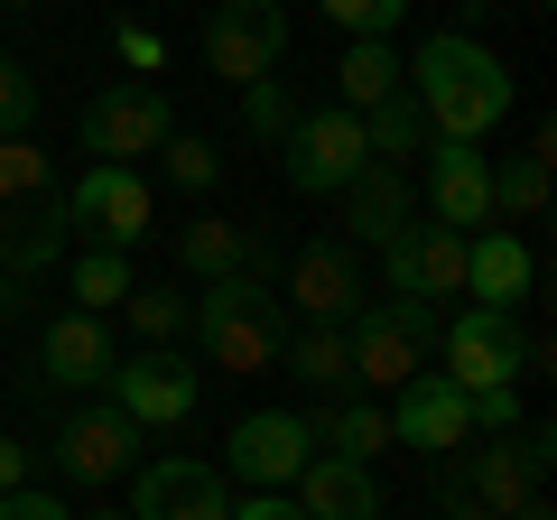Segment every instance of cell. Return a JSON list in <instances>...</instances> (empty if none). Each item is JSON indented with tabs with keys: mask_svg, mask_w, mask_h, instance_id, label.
Returning a JSON list of instances; mask_svg holds the SVG:
<instances>
[{
	"mask_svg": "<svg viewBox=\"0 0 557 520\" xmlns=\"http://www.w3.org/2000/svg\"><path fill=\"white\" fill-rule=\"evenodd\" d=\"M409 75V94H418V112H428V131L437 140H493L502 131V112H511V75H502V57L493 47H474L465 28H446V38H428L418 47V65H399Z\"/></svg>",
	"mask_w": 557,
	"mask_h": 520,
	"instance_id": "obj_1",
	"label": "cell"
},
{
	"mask_svg": "<svg viewBox=\"0 0 557 520\" xmlns=\"http://www.w3.org/2000/svg\"><path fill=\"white\" fill-rule=\"evenodd\" d=\"M186 335H205V362L214 372H270L278 344H288V317H278L270 270H233V280H205Z\"/></svg>",
	"mask_w": 557,
	"mask_h": 520,
	"instance_id": "obj_2",
	"label": "cell"
},
{
	"mask_svg": "<svg viewBox=\"0 0 557 520\" xmlns=\"http://www.w3.org/2000/svg\"><path fill=\"white\" fill-rule=\"evenodd\" d=\"M65 186L57 168H47V149L28 140H0V270L10 280H28V270H47V260L65 251Z\"/></svg>",
	"mask_w": 557,
	"mask_h": 520,
	"instance_id": "obj_3",
	"label": "cell"
},
{
	"mask_svg": "<svg viewBox=\"0 0 557 520\" xmlns=\"http://www.w3.org/2000/svg\"><path fill=\"white\" fill-rule=\"evenodd\" d=\"M437 307L418 298H372L354 307V325H344V354H354V381H372V391H399V381L428 372V354H437Z\"/></svg>",
	"mask_w": 557,
	"mask_h": 520,
	"instance_id": "obj_4",
	"label": "cell"
},
{
	"mask_svg": "<svg viewBox=\"0 0 557 520\" xmlns=\"http://www.w3.org/2000/svg\"><path fill=\"white\" fill-rule=\"evenodd\" d=\"M548 465H557V428L548 419H520L511 437H493V446H465V465L446 483L456 493H474L483 511H520V502H539V483H548Z\"/></svg>",
	"mask_w": 557,
	"mask_h": 520,
	"instance_id": "obj_5",
	"label": "cell"
},
{
	"mask_svg": "<svg viewBox=\"0 0 557 520\" xmlns=\"http://www.w3.org/2000/svg\"><path fill=\"white\" fill-rule=\"evenodd\" d=\"M75 131H84V149H94V168H139V159H159V149L177 140V112H168L159 84H102Z\"/></svg>",
	"mask_w": 557,
	"mask_h": 520,
	"instance_id": "obj_6",
	"label": "cell"
},
{
	"mask_svg": "<svg viewBox=\"0 0 557 520\" xmlns=\"http://www.w3.org/2000/svg\"><path fill=\"white\" fill-rule=\"evenodd\" d=\"M102 381H112V409H121L131 428H186V419H196V400H205V362H186L177 344L121 354Z\"/></svg>",
	"mask_w": 557,
	"mask_h": 520,
	"instance_id": "obj_7",
	"label": "cell"
},
{
	"mask_svg": "<svg viewBox=\"0 0 557 520\" xmlns=\"http://www.w3.org/2000/svg\"><path fill=\"white\" fill-rule=\"evenodd\" d=\"M520 354H530V335H520L511 317H493V307H456V317L437 325V372L456 381L465 400L511 391V381H520Z\"/></svg>",
	"mask_w": 557,
	"mask_h": 520,
	"instance_id": "obj_8",
	"label": "cell"
},
{
	"mask_svg": "<svg viewBox=\"0 0 557 520\" xmlns=\"http://www.w3.org/2000/svg\"><path fill=\"white\" fill-rule=\"evenodd\" d=\"M278 57H288V10L278 0H223L214 20H205V65H214L223 84H270Z\"/></svg>",
	"mask_w": 557,
	"mask_h": 520,
	"instance_id": "obj_9",
	"label": "cell"
},
{
	"mask_svg": "<svg viewBox=\"0 0 557 520\" xmlns=\"http://www.w3.org/2000/svg\"><path fill=\"white\" fill-rule=\"evenodd\" d=\"M65 223H75V233H94V251H139V242H149V223H159L149 177H139V168H84V177L65 186Z\"/></svg>",
	"mask_w": 557,
	"mask_h": 520,
	"instance_id": "obj_10",
	"label": "cell"
},
{
	"mask_svg": "<svg viewBox=\"0 0 557 520\" xmlns=\"http://www.w3.org/2000/svg\"><path fill=\"white\" fill-rule=\"evenodd\" d=\"M288 186H298V196H344V186L362 177V168H372V149H362V121L344 112H298V131H288Z\"/></svg>",
	"mask_w": 557,
	"mask_h": 520,
	"instance_id": "obj_11",
	"label": "cell"
},
{
	"mask_svg": "<svg viewBox=\"0 0 557 520\" xmlns=\"http://www.w3.org/2000/svg\"><path fill=\"white\" fill-rule=\"evenodd\" d=\"M307 456H317V437H307L298 409H251V419L233 428V446H223V465H233L242 483H260V493H288V483L307 474Z\"/></svg>",
	"mask_w": 557,
	"mask_h": 520,
	"instance_id": "obj_12",
	"label": "cell"
},
{
	"mask_svg": "<svg viewBox=\"0 0 557 520\" xmlns=\"http://www.w3.org/2000/svg\"><path fill=\"white\" fill-rule=\"evenodd\" d=\"M391 446H418V456H456L474 446V419H465V391L446 372H418L391 391Z\"/></svg>",
	"mask_w": 557,
	"mask_h": 520,
	"instance_id": "obj_13",
	"label": "cell"
},
{
	"mask_svg": "<svg viewBox=\"0 0 557 520\" xmlns=\"http://www.w3.org/2000/svg\"><path fill=\"white\" fill-rule=\"evenodd\" d=\"M131 520H233V493H223L214 465L159 456V465H139V483H131Z\"/></svg>",
	"mask_w": 557,
	"mask_h": 520,
	"instance_id": "obj_14",
	"label": "cell"
},
{
	"mask_svg": "<svg viewBox=\"0 0 557 520\" xmlns=\"http://www.w3.org/2000/svg\"><path fill=\"white\" fill-rule=\"evenodd\" d=\"M288 307H298V325H354V307H362L354 242H307L288 260Z\"/></svg>",
	"mask_w": 557,
	"mask_h": 520,
	"instance_id": "obj_15",
	"label": "cell"
},
{
	"mask_svg": "<svg viewBox=\"0 0 557 520\" xmlns=\"http://www.w3.org/2000/svg\"><path fill=\"white\" fill-rule=\"evenodd\" d=\"M381 260H391V298H418V307L465 298V233H446V223H409Z\"/></svg>",
	"mask_w": 557,
	"mask_h": 520,
	"instance_id": "obj_16",
	"label": "cell"
},
{
	"mask_svg": "<svg viewBox=\"0 0 557 520\" xmlns=\"http://www.w3.org/2000/svg\"><path fill=\"white\" fill-rule=\"evenodd\" d=\"M428 223H446V233H483V223H502L493 214V168H483V149H465V140L428 149Z\"/></svg>",
	"mask_w": 557,
	"mask_h": 520,
	"instance_id": "obj_17",
	"label": "cell"
},
{
	"mask_svg": "<svg viewBox=\"0 0 557 520\" xmlns=\"http://www.w3.org/2000/svg\"><path fill=\"white\" fill-rule=\"evenodd\" d=\"M530 288H539V260H530V242H520V233H502V223L465 233V298H474V307L511 317Z\"/></svg>",
	"mask_w": 557,
	"mask_h": 520,
	"instance_id": "obj_18",
	"label": "cell"
},
{
	"mask_svg": "<svg viewBox=\"0 0 557 520\" xmlns=\"http://www.w3.org/2000/svg\"><path fill=\"white\" fill-rule=\"evenodd\" d=\"M131 446H139V428L121 419L112 400H102V409H75V419L57 428V474H65V483H112V474H131Z\"/></svg>",
	"mask_w": 557,
	"mask_h": 520,
	"instance_id": "obj_19",
	"label": "cell"
},
{
	"mask_svg": "<svg viewBox=\"0 0 557 520\" xmlns=\"http://www.w3.org/2000/svg\"><path fill=\"white\" fill-rule=\"evenodd\" d=\"M344 223H354V242H372V251H391L399 233L418 223V196H409V168H362L354 186H344Z\"/></svg>",
	"mask_w": 557,
	"mask_h": 520,
	"instance_id": "obj_20",
	"label": "cell"
},
{
	"mask_svg": "<svg viewBox=\"0 0 557 520\" xmlns=\"http://www.w3.org/2000/svg\"><path fill=\"white\" fill-rule=\"evenodd\" d=\"M288 493H298L307 520H381V483H372V465H354V456H307V474L288 483Z\"/></svg>",
	"mask_w": 557,
	"mask_h": 520,
	"instance_id": "obj_21",
	"label": "cell"
},
{
	"mask_svg": "<svg viewBox=\"0 0 557 520\" xmlns=\"http://www.w3.org/2000/svg\"><path fill=\"white\" fill-rule=\"evenodd\" d=\"M38 362L57 372V391H94V381L121 362V344H112V325H102V317H84V307H75V317H57L38 335Z\"/></svg>",
	"mask_w": 557,
	"mask_h": 520,
	"instance_id": "obj_22",
	"label": "cell"
},
{
	"mask_svg": "<svg viewBox=\"0 0 557 520\" xmlns=\"http://www.w3.org/2000/svg\"><path fill=\"white\" fill-rule=\"evenodd\" d=\"M177 260L196 270V280H233V270H270V251H260L251 223H223V214H196L177 233Z\"/></svg>",
	"mask_w": 557,
	"mask_h": 520,
	"instance_id": "obj_23",
	"label": "cell"
},
{
	"mask_svg": "<svg viewBox=\"0 0 557 520\" xmlns=\"http://www.w3.org/2000/svg\"><path fill=\"white\" fill-rule=\"evenodd\" d=\"M307 437H317V456L372 465L381 446H391V409H381V400H335V409H317V419H307Z\"/></svg>",
	"mask_w": 557,
	"mask_h": 520,
	"instance_id": "obj_24",
	"label": "cell"
},
{
	"mask_svg": "<svg viewBox=\"0 0 557 520\" xmlns=\"http://www.w3.org/2000/svg\"><path fill=\"white\" fill-rule=\"evenodd\" d=\"M399 84H409V75H399V57H391L381 38H354V47H344V65H335V94H344V112H354V121L381 112Z\"/></svg>",
	"mask_w": 557,
	"mask_h": 520,
	"instance_id": "obj_25",
	"label": "cell"
},
{
	"mask_svg": "<svg viewBox=\"0 0 557 520\" xmlns=\"http://www.w3.org/2000/svg\"><path fill=\"white\" fill-rule=\"evenodd\" d=\"M278 362H288L307 391H354V354H344V325H288Z\"/></svg>",
	"mask_w": 557,
	"mask_h": 520,
	"instance_id": "obj_26",
	"label": "cell"
},
{
	"mask_svg": "<svg viewBox=\"0 0 557 520\" xmlns=\"http://www.w3.org/2000/svg\"><path fill=\"white\" fill-rule=\"evenodd\" d=\"M362 149H372L381 168H409L418 149H428V112H418V94H409V84H399V94L381 102V112H362Z\"/></svg>",
	"mask_w": 557,
	"mask_h": 520,
	"instance_id": "obj_27",
	"label": "cell"
},
{
	"mask_svg": "<svg viewBox=\"0 0 557 520\" xmlns=\"http://www.w3.org/2000/svg\"><path fill=\"white\" fill-rule=\"evenodd\" d=\"M493 214H511V223H539V214H548V140L520 149V159L493 177Z\"/></svg>",
	"mask_w": 557,
	"mask_h": 520,
	"instance_id": "obj_28",
	"label": "cell"
},
{
	"mask_svg": "<svg viewBox=\"0 0 557 520\" xmlns=\"http://www.w3.org/2000/svg\"><path fill=\"white\" fill-rule=\"evenodd\" d=\"M121 307H131V325H139L149 344H177L186 317H196V298H186L177 280H131V298H121Z\"/></svg>",
	"mask_w": 557,
	"mask_h": 520,
	"instance_id": "obj_29",
	"label": "cell"
},
{
	"mask_svg": "<svg viewBox=\"0 0 557 520\" xmlns=\"http://www.w3.org/2000/svg\"><path fill=\"white\" fill-rule=\"evenodd\" d=\"M65 288L84 298V317L121 307V298H131V251H75V260H65Z\"/></svg>",
	"mask_w": 557,
	"mask_h": 520,
	"instance_id": "obj_30",
	"label": "cell"
},
{
	"mask_svg": "<svg viewBox=\"0 0 557 520\" xmlns=\"http://www.w3.org/2000/svg\"><path fill=\"white\" fill-rule=\"evenodd\" d=\"M242 121H251V140H288V131H298V94H288V75L242 84Z\"/></svg>",
	"mask_w": 557,
	"mask_h": 520,
	"instance_id": "obj_31",
	"label": "cell"
},
{
	"mask_svg": "<svg viewBox=\"0 0 557 520\" xmlns=\"http://www.w3.org/2000/svg\"><path fill=\"white\" fill-rule=\"evenodd\" d=\"M28 121H38V84L20 57H0V140H28Z\"/></svg>",
	"mask_w": 557,
	"mask_h": 520,
	"instance_id": "obj_32",
	"label": "cell"
},
{
	"mask_svg": "<svg viewBox=\"0 0 557 520\" xmlns=\"http://www.w3.org/2000/svg\"><path fill=\"white\" fill-rule=\"evenodd\" d=\"M317 10H325V20L344 28V38H391L409 0H317Z\"/></svg>",
	"mask_w": 557,
	"mask_h": 520,
	"instance_id": "obj_33",
	"label": "cell"
},
{
	"mask_svg": "<svg viewBox=\"0 0 557 520\" xmlns=\"http://www.w3.org/2000/svg\"><path fill=\"white\" fill-rule=\"evenodd\" d=\"M159 168L186 186V196H205V186L223 177V149H205V140H168V149H159Z\"/></svg>",
	"mask_w": 557,
	"mask_h": 520,
	"instance_id": "obj_34",
	"label": "cell"
},
{
	"mask_svg": "<svg viewBox=\"0 0 557 520\" xmlns=\"http://www.w3.org/2000/svg\"><path fill=\"white\" fill-rule=\"evenodd\" d=\"M112 47H121V65H139V75H159V65H168L159 28H131V20H121V28H112Z\"/></svg>",
	"mask_w": 557,
	"mask_h": 520,
	"instance_id": "obj_35",
	"label": "cell"
},
{
	"mask_svg": "<svg viewBox=\"0 0 557 520\" xmlns=\"http://www.w3.org/2000/svg\"><path fill=\"white\" fill-rule=\"evenodd\" d=\"M0 520H75L57 493H38V483H20V493H0Z\"/></svg>",
	"mask_w": 557,
	"mask_h": 520,
	"instance_id": "obj_36",
	"label": "cell"
},
{
	"mask_svg": "<svg viewBox=\"0 0 557 520\" xmlns=\"http://www.w3.org/2000/svg\"><path fill=\"white\" fill-rule=\"evenodd\" d=\"M233 520H307V511H298V493H251V502H233Z\"/></svg>",
	"mask_w": 557,
	"mask_h": 520,
	"instance_id": "obj_37",
	"label": "cell"
},
{
	"mask_svg": "<svg viewBox=\"0 0 557 520\" xmlns=\"http://www.w3.org/2000/svg\"><path fill=\"white\" fill-rule=\"evenodd\" d=\"M20 483H28V446L0 437V493H20Z\"/></svg>",
	"mask_w": 557,
	"mask_h": 520,
	"instance_id": "obj_38",
	"label": "cell"
},
{
	"mask_svg": "<svg viewBox=\"0 0 557 520\" xmlns=\"http://www.w3.org/2000/svg\"><path fill=\"white\" fill-rule=\"evenodd\" d=\"M446 520H493V511H483L474 493H456V483H446Z\"/></svg>",
	"mask_w": 557,
	"mask_h": 520,
	"instance_id": "obj_39",
	"label": "cell"
},
{
	"mask_svg": "<svg viewBox=\"0 0 557 520\" xmlns=\"http://www.w3.org/2000/svg\"><path fill=\"white\" fill-rule=\"evenodd\" d=\"M20 317V280H10V270H0V325Z\"/></svg>",
	"mask_w": 557,
	"mask_h": 520,
	"instance_id": "obj_40",
	"label": "cell"
},
{
	"mask_svg": "<svg viewBox=\"0 0 557 520\" xmlns=\"http://www.w3.org/2000/svg\"><path fill=\"white\" fill-rule=\"evenodd\" d=\"M502 520H557V511H548V502H520V511H502Z\"/></svg>",
	"mask_w": 557,
	"mask_h": 520,
	"instance_id": "obj_41",
	"label": "cell"
},
{
	"mask_svg": "<svg viewBox=\"0 0 557 520\" xmlns=\"http://www.w3.org/2000/svg\"><path fill=\"white\" fill-rule=\"evenodd\" d=\"M75 520H131V511H75Z\"/></svg>",
	"mask_w": 557,
	"mask_h": 520,
	"instance_id": "obj_42",
	"label": "cell"
},
{
	"mask_svg": "<svg viewBox=\"0 0 557 520\" xmlns=\"http://www.w3.org/2000/svg\"><path fill=\"white\" fill-rule=\"evenodd\" d=\"M0 10H38V0H0Z\"/></svg>",
	"mask_w": 557,
	"mask_h": 520,
	"instance_id": "obj_43",
	"label": "cell"
},
{
	"mask_svg": "<svg viewBox=\"0 0 557 520\" xmlns=\"http://www.w3.org/2000/svg\"><path fill=\"white\" fill-rule=\"evenodd\" d=\"M465 10H502V0H465Z\"/></svg>",
	"mask_w": 557,
	"mask_h": 520,
	"instance_id": "obj_44",
	"label": "cell"
}]
</instances>
